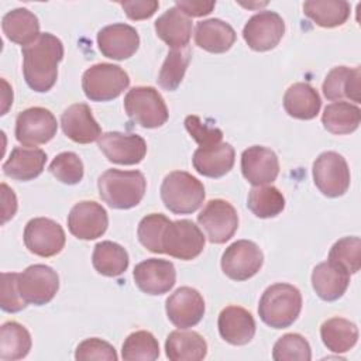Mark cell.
Wrapping results in <instances>:
<instances>
[{"label": "cell", "instance_id": "42", "mask_svg": "<svg viewBox=\"0 0 361 361\" xmlns=\"http://www.w3.org/2000/svg\"><path fill=\"white\" fill-rule=\"evenodd\" d=\"M168 223L169 219L161 213H151L142 217L137 228V235L141 245L154 254H164L162 235Z\"/></svg>", "mask_w": 361, "mask_h": 361}, {"label": "cell", "instance_id": "15", "mask_svg": "<svg viewBox=\"0 0 361 361\" xmlns=\"http://www.w3.org/2000/svg\"><path fill=\"white\" fill-rule=\"evenodd\" d=\"M97 147L110 162L118 165L140 164L147 154V142L138 134L103 133L97 140Z\"/></svg>", "mask_w": 361, "mask_h": 361}, {"label": "cell", "instance_id": "37", "mask_svg": "<svg viewBox=\"0 0 361 361\" xmlns=\"http://www.w3.org/2000/svg\"><path fill=\"white\" fill-rule=\"evenodd\" d=\"M247 206L259 219L278 216L285 207V197L278 188L272 185L254 186L247 199Z\"/></svg>", "mask_w": 361, "mask_h": 361}, {"label": "cell", "instance_id": "19", "mask_svg": "<svg viewBox=\"0 0 361 361\" xmlns=\"http://www.w3.org/2000/svg\"><path fill=\"white\" fill-rule=\"evenodd\" d=\"M97 47L103 56L123 61L137 52L140 47V35L137 30L128 24H110L97 32Z\"/></svg>", "mask_w": 361, "mask_h": 361}, {"label": "cell", "instance_id": "26", "mask_svg": "<svg viewBox=\"0 0 361 361\" xmlns=\"http://www.w3.org/2000/svg\"><path fill=\"white\" fill-rule=\"evenodd\" d=\"M47 162V154L39 148L16 147L3 164L6 176L14 180H32L39 176Z\"/></svg>", "mask_w": 361, "mask_h": 361}, {"label": "cell", "instance_id": "11", "mask_svg": "<svg viewBox=\"0 0 361 361\" xmlns=\"http://www.w3.org/2000/svg\"><path fill=\"white\" fill-rule=\"evenodd\" d=\"M264 254L250 240H237L230 244L221 255V269L233 281H247L261 269Z\"/></svg>", "mask_w": 361, "mask_h": 361}, {"label": "cell", "instance_id": "22", "mask_svg": "<svg viewBox=\"0 0 361 361\" xmlns=\"http://www.w3.org/2000/svg\"><path fill=\"white\" fill-rule=\"evenodd\" d=\"M221 338L233 345L248 344L255 334V320L252 314L241 306L224 307L217 320Z\"/></svg>", "mask_w": 361, "mask_h": 361}, {"label": "cell", "instance_id": "10", "mask_svg": "<svg viewBox=\"0 0 361 361\" xmlns=\"http://www.w3.org/2000/svg\"><path fill=\"white\" fill-rule=\"evenodd\" d=\"M197 223L210 243L224 244L238 228V214L230 202L212 199L197 214Z\"/></svg>", "mask_w": 361, "mask_h": 361}, {"label": "cell", "instance_id": "5", "mask_svg": "<svg viewBox=\"0 0 361 361\" xmlns=\"http://www.w3.org/2000/svg\"><path fill=\"white\" fill-rule=\"evenodd\" d=\"M127 116L144 128H158L168 120V107L161 93L152 86H135L124 97Z\"/></svg>", "mask_w": 361, "mask_h": 361}, {"label": "cell", "instance_id": "46", "mask_svg": "<svg viewBox=\"0 0 361 361\" xmlns=\"http://www.w3.org/2000/svg\"><path fill=\"white\" fill-rule=\"evenodd\" d=\"M75 358L78 361H89V360L116 361L118 357L111 344H109L102 338L92 337L79 343L75 351Z\"/></svg>", "mask_w": 361, "mask_h": 361}, {"label": "cell", "instance_id": "17", "mask_svg": "<svg viewBox=\"0 0 361 361\" xmlns=\"http://www.w3.org/2000/svg\"><path fill=\"white\" fill-rule=\"evenodd\" d=\"M204 299L190 286L178 288L165 302L169 322L179 329L196 326L204 316Z\"/></svg>", "mask_w": 361, "mask_h": 361}, {"label": "cell", "instance_id": "39", "mask_svg": "<svg viewBox=\"0 0 361 361\" xmlns=\"http://www.w3.org/2000/svg\"><path fill=\"white\" fill-rule=\"evenodd\" d=\"M121 357L127 361L144 360L154 361L159 357V344L152 333L147 330H138L127 336L123 343Z\"/></svg>", "mask_w": 361, "mask_h": 361}, {"label": "cell", "instance_id": "41", "mask_svg": "<svg viewBox=\"0 0 361 361\" xmlns=\"http://www.w3.org/2000/svg\"><path fill=\"white\" fill-rule=\"evenodd\" d=\"M272 358L275 361H310V344L298 333L283 334L274 344Z\"/></svg>", "mask_w": 361, "mask_h": 361}, {"label": "cell", "instance_id": "20", "mask_svg": "<svg viewBox=\"0 0 361 361\" xmlns=\"http://www.w3.org/2000/svg\"><path fill=\"white\" fill-rule=\"evenodd\" d=\"M243 176L254 186L272 183L279 173L278 155L267 147L252 145L241 154Z\"/></svg>", "mask_w": 361, "mask_h": 361}, {"label": "cell", "instance_id": "23", "mask_svg": "<svg viewBox=\"0 0 361 361\" xmlns=\"http://www.w3.org/2000/svg\"><path fill=\"white\" fill-rule=\"evenodd\" d=\"M235 161L234 148L228 142L199 147L192 157L193 168L206 178H221L228 173Z\"/></svg>", "mask_w": 361, "mask_h": 361}, {"label": "cell", "instance_id": "31", "mask_svg": "<svg viewBox=\"0 0 361 361\" xmlns=\"http://www.w3.org/2000/svg\"><path fill=\"white\" fill-rule=\"evenodd\" d=\"M1 28L11 42L23 47L32 42L41 34L38 18L28 8H14L4 14Z\"/></svg>", "mask_w": 361, "mask_h": 361}, {"label": "cell", "instance_id": "14", "mask_svg": "<svg viewBox=\"0 0 361 361\" xmlns=\"http://www.w3.org/2000/svg\"><path fill=\"white\" fill-rule=\"evenodd\" d=\"M285 34L282 17L271 10L254 14L243 28V38L247 45L258 52L275 48Z\"/></svg>", "mask_w": 361, "mask_h": 361}, {"label": "cell", "instance_id": "16", "mask_svg": "<svg viewBox=\"0 0 361 361\" xmlns=\"http://www.w3.org/2000/svg\"><path fill=\"white\" fill-rule=\"evenodd\" d=\"M107 226L106 209L93 200L76 203L68 214V228L79 240H96L106 233Z\"/></svg>", "mask_w": 361, "mask_h": 361}, {"label": "cell", "instance_id": "2", "mask_svg": "<svg viewBox=\"0 0 361 361\" xmlns=\"http://www.w3.org/2000/svg\"><path fill=\"white\" fill-rule=\"evenodd\" d=\"M99 196L111 209L135 207L144 197L147 180L140 171L107 169L97 179Z\"/></svg>", "mask_w": 361, "mask_h": 361}, {"label": "cell", "instance_id": "6", "mask_svg": "<svg viewBox=\"0 0 361 361\" xmlns=\"http://www.w3.org/2000/svg\"><path fill=\"white\" fill-rule=\"evenodd\" d=\"M130 85L127 72L113 63H96L82 76V89L92 102H109L118 97Z\"/></svg>", "mask_w": 361, "mask_h": 361}, {"label": "cell", "instance_id": "44", "mask_svg": "<svg viewBox=\"0 0 361 361\" xmlns=\"http://www.w3.org/2000/svg\"><path fill=\"white\" fill-rule=\"evenodd\" d=\"M0 307L7 313H17L27 307V302L23 299L18 289V274L3 272L1 289H0Z\"/></svg>", "mask_w": 361, "mask_h": 361}, {"label": "cell", "instance_id": "24", "mask_svg": "<svg viewBox=\"0 0 361 361\" xmlns=\"http://www.w3.org/2000/svg\"><path fill=\"white\" fill-rule=\"evenodd\" d=\"M323 94L329 100L350 99L354 103L361 102V69L360 66H336L333 68L324 82Z\"/></svg>", "mask_w": 361, "mask_h": 361}, {"label": "cell", "instance_id": "40", "mask_svg": "<svg viewBox=\"0 0 361 361\" xmlns=\"http://www.w3.org/2000/svg\"><path fill=\"white\" fill-rule=\"evenodd\" d=\"M329 261L340 265L348 274H355L361 267V240L360 237H343L337 240L330 251Z\"/></svg>", "mask_w": 361, "mask_h": 361}, {"label": "cell", "instance_id": "32", "mask_svg": "<svg viewBox=\"0 0 361 361\" xmlns=\"http://www.w3.org/2000/svg\"><path fill=\"white\" fill-rule=\"evenodd\" d=\"M361 121V110L350 102H334L324 107L322 114L323 127L336 135L354 133Z\"/></svg>", "mask_w": 361, "mask_h": 361}, {"label": "cell", "instance_id": "9", "mask_svg": "<svg viewBox=\"0 0 361 361\" xmlns=\"http://www.w3.org/2000/svg\"><path fill=\"white\" fill-rule=\"evenodd\" d=\"M58 131L55 116L44 107H30L16 118V140L28 148L51 141Z\"/></svg>", "mask_w": 361, "mask_h": 361}, {"label": "cell", "instance_id": "18", "mask_svg": "<svg viewBox=\"0 0 361 361\" xmlns=\"http://www.w3.org/2000/svg\"><path fill=\"white\" fill-rule=\"evenodd\" d=\"M134 282L147 295L158 296L169 292L176 282V271L171 261L148 258L135 265Z\"/></svg>", "mask_w": 361, "mask_h": 361}, {"label": "cell", "instance_id": "45", "mask_svg": "<svg viewBox=\"0 0 361 361\" xmlns=\"http://www.w3.org/2000/svg\"><path fill=\"white\" fill-rule=\"evenodd\" d=\"M185 128L199 147H209L221 142L223 131L216 126H210L200 117L190 114L185 118Z\"/></svg>", "mask_w": 361, "mask_h": 361}, {"label": "cell", "instance_id": "28", "mask_svg": "<svg viewBox=\"0 0 361 361\" xmlns=\"http://www.w3.org/2000/svg\"><path fill=\"white\" fill-rule=\"evenodd\" d=\"M235 38L234 28L220 18H209L196 24L195 42L207 52L223 54L233 47Z\"/></svg>", "mask_w": 361, "mask_h": 361}, {"label": "cell", "instance_id": "29", "mask_svg": "<svg viewBox=\"0 0 361 361\" xmlns=\"http://www.w3.org/2000/svg\"><path fill=\"white\" fill-rule=\"evenodd\" d=\"M165 354L171 361H200L207 354V343L197 331L175 330L166 337Z\"/></svg>", "mask_w": 361, "mask_h": 361}, {"label": "cell", "instance_id": "38", "mask_svg": "<svg viewBox=\"0 0 361 361\" xmlns=\"http://www.w3.org/2000/svg\"><path fill=\"white\" fill-rule=\"evenodd\" d=\"M189 62H190V49L188 47L182 49H171L158 75L159 86L168 92L176 90L185 76Z\"/></svg>", "mask_w": 361, "mask_h": 361}, {"label": "cell", "instance_id": "25", "mask_svg": "<svg viewBox=\"0 0 361 361\" xmlns=\"http://www.w3.org/2000/svg\"><path fill=\"white\" fill-rule=\"evenodd\" d=\"M348 283L350 274L329 259L313 268L312 286L316 295L326 302L340 299L345 293Z\"/></svg>", "mask_w": 361, "mask_h": 361}, {"label": "cell", "instance_id": "3", "mask_svg": "<svg viewBox=\"0 0 361 361\" xmlns=\"http://www.w3.org/2000/svg\"><path fill=\"white\" fill-rule=\"evenodd\" d=\"M302 310V293L290 283L268 286L258 303L261 320L272 329H285L295 323Z\"/></svg>", "mask_w": 361, "mask_h": 361}, {"label": "cell", "instance_id": "49", "mask_svg": "<svg viewBox=\"0 0 361 361\" xmlns=\"http://www.w3.org/2000/svg\"><path fill=\"white\" fill-rule=\"evenodd\" d=\"M1 200H3V204H1V223H7L10 219L14 217L16 212H17V197L14 195V192L6 185V183H1Z\"/></svg>", "mask_w": 361, "mask_h": 361}, {"label": "cell", "instance_id": "35", "mask_svg": "<svg viewBox=\"0 0 361 361\" xmlns=\"http://www.w3.org/2000/svg\"><path fill=\"white\" fill-rule=\"evenodd\" d=\"M92 264L100 275L118 276L128 268V254L117 243L100 241L94 245Z\"/></svg>", "mask_w": 361, "mask_h": 361}, {"label": "cell", "instance_id": "48", "mask_svg": "<svg viewBox=\"0 0 361 361\" xmlns=\"http://www.w3.org/2000/svg\"><path fill=\"white\" fill-rule=\"evenodd\" d=\"M175 6L186 16L202 17L213 11L216 1H195V0H176Z\"/></svg>", "mask_w": 361, "mask_h": 361}, {"label": "cell", "instance_id": "1", "mask_svg": "<svg viewBox=\"0 0 361 361\" xmlns=\"http://www.w3.org/2000/svg\"><path fill=\"white\" fill-rule=\"evenodd\" d=\"M23 73L30 89L44 93L52 89L58 78V65L63 58V44L51 32H41L21 48Z\"/></svg>", "mask_w": 361, "mask_h": 361}, {"label": "cell", "instance_id": "43", "mask_svg": "<svg viewBox=\"0 0 361 361\" xmlns=\"http://www.w3.org/2000/svg\"><path fill=\"white\" fill-rule=\"evenodd\" d=\"M48 171L65 185H76L83 178V162L78 154L65 151L58 154L49 164Z\"/></svg>", "mask_w": 361, "mask_h": 361}, {"label": "cell", "instance_id": "30", "mask_svg": "<svg viewBox=\"0 0 361 361\" xmlns=\"http://www.w3.org/2000/svg\"><path fill=\"white\" fill-rule=\"evenodd\" d=\"M320 107V96L309 83H293L283 94V109L293 118L312 120L319 114Z\"/></svg>", "mask_w": 361, "mask_h": 361}, {"label": "cell", "instance_id": "8", "mask_svg": "<svg viewBox=\"0 0 361 361\" xmlns=\"http://www.w3.org/2000/svg\"><path fill=\"white\" fill-rule=\"evenodd\" d=\"M312 172L316 188L327 197L343 196L350 188V169L338 152H322L314 159Z\"/></svg>", "mask_w": 361, "mask_h": 361}, {"label": "cell", "instance_id": "12", "mask_svg": "<svg viewBox=\"0 0 361 361\" xmlns=\"http://www.w3.org/2000/svg\"><path fill=\"white\" fill-rule=\"evenodd\" d=\"M18 289L27 305L42 306L51 302L56 295L59 276L51 267L34 264L18 274Z\"/></svg>", "mask_w": 361, "mask_h": 361}, {"label": "cell", "instance_id": "4", "mask_svg": "<svg viewBox=\"0 0 361 361\" xmlns=\"http://www.w3.org/2000/svg\"><path fill=\"white\" fill-rule=\"evenodd\" d=\"M161 199L165 207L175 214H190L204 200L203 183L185 171L169 172L161 183Z\"/></svg>", "mask_w": 361, "mask_h": 361}, {"label": "cell", "instance_id": "27", "mask_svg": "<svg viewBox=\"0 0 361 361\" xmlns=\"http://www.w3.org/2000/svg\"><path fill=\"white\" fill-rule=\"evenodd\" d=\"M158 38L171 49L186 48L192 37V20L176 6L168 8L154 24Z\"/></svg>", "mask_w": 361, "mask_h": 361}, {"label": "cell", "instance_id": "13", "mask_svg": "<svg viewBox=\"0 0 361 361\" xmlns=\"http://www.w3.org/2000/svg\"><path fill=\"white\" fill-rule=\"evenodd\" d=\"M23 237L28 251L42 258L59 254L66 241L62 226L47 217L31 219L25 224Z\"/></svg>", "mask_w": 361, "mask_h": 361}, {"label": "cell", "instance_id": "36", "mask_svg": "<svg viewBox=\"0 0 361 361\" xmlns=\"http://www.w3.org/2000/svg\"><path fill=\"white\" fill-rule=\"evenodd\" d=\"M30 331L17 322H6L0 327V358L14 361L27 357L31 350Z\"/></svg>", "mask_w": 361, "mask_h": 361}, {"label": "cell", "instance_id": "21", "mask_svg": "<svg viewBox=\"0 0 361 361\" xmlns=\"http://www.w3.org/2000/svg\"><path fill=\"white\" fill-rule=\"evenodd\" d=\"M61 127L63 134L78 144H90L102 135V128L86 103H75L65 109Z\"/></svg>", "mask_w": 361, "mask_h": 361}, {"label": "cell", "instance_id": "47", "mask_svg": "<svg viewBox=\"0 0 361 361\" xmlns=\"http://www.w3.org/2000/svg\"><path fill=\"white\" fill-rule=\"evenodd\" d=\"M130 20H145L155 14L159 7L157 0H135V1H118Z\"/></svg>", "mask_w": 361, "mask_h": 361}, {"label": "cell", "instance_id": "7", "mask_svg": "<svg viewBox=\"0 0 361 361\" xmlns=\"http://www.w3.org/2000/svg\"><path fill=\"white\" fill-rule=\"evenodd\" d=\"M206 238L190 220H169L162 235V252L173 258L190 261L200 255Z\"/></svg>", "mask_w": 361, "mask_h": 361}, {"label": "cell", "instance_id": "33", "mask_svg": "<svg viewBox=\"0 0 361 361\" xmlns=\"http://www.w3.org/2000/svg\"><path fill=\"white\" fill-rule=\"evenodd\" d=\"M320 337L330 351L345 353L357 344L358 327L347 319L331 317L320 326Z\"/></svg>", "mask_w": 361, "mask_h": 361}, {"label": "cell", "instance_id": "34", "mask_svg": "<svg viewBox=\"0 0 361 361\" xmlns=\"http://www.w3.org/2000/svg\"><path fill=\"white\" fill-rule=\"evenodd\" d=\"M303 13L323 28L343 25L350 17V3L345 0H307Z\"/></svg>", "mask_w": 361, "mask_h": 361}]
</instances>
